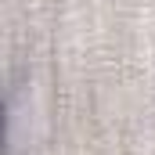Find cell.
<instances>
[{
  "label": "cell",
  "mask_w": 155,
  "mask_h": 155,
  "mask_svg": "<svg viewBox=\"0 0 155 155\" xmlns=\"http://www.w3.org/2000/svg\"><path fill=\"white\" fill-rule=\"evenodd\" d=\"M0 155H4V105H0Z\"/></svg>",
  "instance_id": "obj_1"
}]
</instances>
